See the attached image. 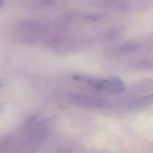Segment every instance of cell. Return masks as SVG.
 <instances>
[{
    "label": "cell",
    "instance_id": "6da1fadb",
    "mask_svg": "<svg viewBox=\"0 0 153 153\" xmlns=\"http://www.w3.org/2000/svg\"><path fill=\"white\" fill-rule=\"evenodd\" d=\"M67 98L70 102L82 107L97 109H108L111 108L110 103L105 100L89 96L79 94H70L67 96Z\"/></svg>",
    "mask_w": 153,
    "mask_h": 153
},
{
    "label": "cell",
    "instance_id": "7a4b0ae2",
    "mask_svg": "<svg viewBox=\"0 0 153 153\" xmlns=\"http://www.w3.org/2000/svg\"><path fill=\"white\" fill-rule=\"evenodd\" d=\"M95 88L111 94H120L125 91L126 86L123 81L118 77L108 79H97Z\"/></svg>",
    "mask_w": 153,
    "mask_h": 153
},
{
    "label": "cell",
    "instance_id": "3957f363",
    "mask_svg": "<svg viewBox=\"0 0 153 153\" xmlns=\"http://www.w3.org/2000/svg\"><path fill=\"white\" fill-rule=\"evenodd\" d=\"M153 97L152 94L145 97H138L128 102V108L130 109H139L141 108L147 107L152 104Z\"/></svg>",
    "mask_w": 153,
    "mask_h": 153
},
{
    "label": "cell",
    "instance_id": "277c9868",
    "mask_svg": "<svg viewBox=\"0 0 153 153\" xmlns=\"http://www.w3.org/2000/svg\"><path fill=\"white\" fill-rule=\"evenodd\" d=\"M108 16L106 13H85L79 14V19L91 22H100L107 20Z\"/></svg>",
    "mask_w": 153,
    "mask_h": 153
},
{
    "label": "cell",
    "instance_id": "5b68a950",
    "mask_svg": "<svg viewBox=\"0 0 153 153\" xmlns=\"http://www.w3.org/2000/svg\"><path fill=\"white\" fill-rule=\"evenodd\" d=\"M140 49L138 43L134 41H128L123 43L119 47V51L121 53H132L137 52Z\"/></svg>",
    "mask_w": 153,
    "mask_h": 153
},
{
    "label": "cell",
    "instance_id": "8992f818",
    "mask_svg": "<svg viewBox=\"0 0 153 153\" xmlns=\"http://www.w3.org/2000/svg\"><path fill=\"white\" fill-rule=\"evenodd\" d=\"M55 5L54 0H37L33 2V7L37 8H47Z\"/></svg>",
    "mask_w": 153,
    "mask_h": 153
},
{
    "label": "cell",
    "instance_id": "52a82bcc",
    "mask_svg": "<svg viewBox=\"0 0 153 153\" xmlns=\"http://www.w3.org/2000/svg\"><path fill=\"white\" fill-rule=\"evenodd\" d=\"M7 84V81L6 79H0V90L2 88H4V86H6V85Z\"/></svg>",
    "mask_w": 153,
    "mask_h": 153
},
{
    "label": "cell",
    "instance_id": "ba28073f",
    "mask_svg": "<svg viewBox=\"0 0 153 153\" xmlns=\"http://www.w3.org/2000/svg\"><path fill=\"white\" fill-rule=\"evenodd\" d=\"M3 108H4V105L0 104V112L3 110Z\"/></svg>",
    "mask_w": 153,
    "mask_h": 153
},
{
    "label": "cell",
    "instance_id": "9c48e42d",
    "mask_svg": "<svg viewBox=\"0 0 153 153\" xmlns=\"http://www.w3.org/2000/svg\"><path fill=\"white\" fill-rule=\"evenodd\" d=\"M3 2H4V0H0V7H1V6H2Z\"/></svg>",
    "mask_w": 153,
    "mask_h": 153
}]
</instances>
